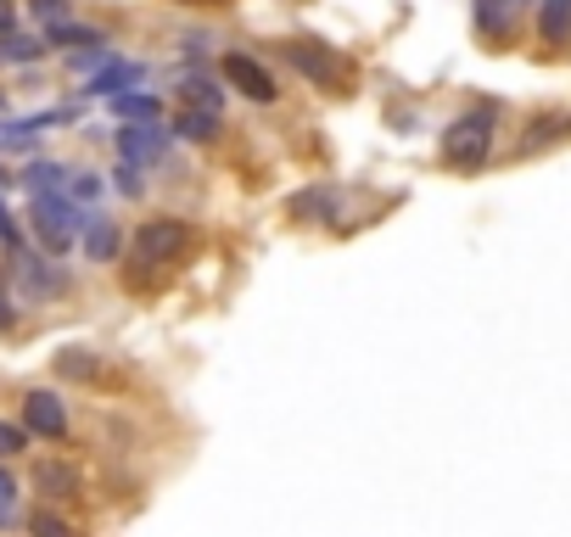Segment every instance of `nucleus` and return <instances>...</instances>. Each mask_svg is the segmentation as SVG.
<instances>
[{"instance_id":"393cba45","label":"nucleus","mask_w":571,"mask_h":537,"mask_svg":"<svg viewBox=\"0 0 571 537\" xmlns=\"http://www.w3.org/2000/svg\"><path fill=\"white\" fill-rule=\"evenodd\" d=\"M28 12H34L45 28H62V23H68V0H28Z\"/></svg>"},{"instance_id":"2eb2a0df","label":"nucleus","mask_w":571,"mask_h":537,"mask_svg":"<svg viewBox=\"0 0 571 537\" xmlns=\"http://www.w3.org/2000/svg\"><path fill=\"white\" fill-rule=\"evenodd\" d=\"M68 168L62 163H28L23 168V185H28V197H39V190H68Z\"/></svg>"},{"instance_id":"f8f14e48","label":"nucleus","mask_w":571,"mask_h":537,"mask_svg":"<svg viewBox=\"0 0 571 537\" xmlns=\"http://www.w3.org/2000/svg\"><path fill=\"white\" fill-rule=\"evenodd\" d=\"M538 39L549 51H571V0H538V17H533Z\"/></svg>"},{"instance_id":"6ab92c4d","label":"nucleus","mask_w":571,"mask_h":537,"mask_svg":"<svg viewBox=\"0 0 571 537\" xmlns=\"http://www.w3.org/2000/svg\"><path fill=\"white\" fill-rule=\"evenodd\" d=\"M179 102L197 107V113H224V90H213V84H202V79H185V84H179Z\"/></svg>"},{"instance_id":"bb28decb","label":"nucleus","mask_w":571,"mask_h":537,"mask_svg":"<svg viewBox=\"0 0 571 537\" xmlns=\"http://www.w3.org/2000/svg\"><path fill=\"white\" fill-rule=\"evenodd\" d=\"M68 197L73 202H95V197H102V179H95V174H73L68 179Z\"/></svg>"},{"instance_id":"9d476101","label":"nucleus","mask_w":571,"mask_h":537,"mask_svg":"<svg viewBox=\"0 0 571 537\" xmlns=\"http://www.w3.org/2000/svg\"><path fill=\"white\" fill-rule=\"evenodd\" d=\"M79 241H84V258H90V264H113V258L124 253V230H118L107 213H90Z\"/></svg>"},{"instance_id":"6e6552de","label":"nucleus","mask_w":571,"mask_h":537,"mask_svg":"<svg viewBox=\"0 0 571 537\" xmlns=\"http://www.w3.org/2000/svg\"><path fill=\"white\" fill-rule=\"evenodd\" d=\"M163 152H168V135H163L158 124H124V129H118V157H124V163L152 168V163H163Z\"/></svg>"},{"instance_id":"7ed1b4c3","label":"nucleus","mask_w":571,"mask_h":537,"mask_svg":"<svg viewBox=\"0 0 571 537\" xmlns=\"http://www.w3.org/2000/svg\"><path fill=\"white\" fill-rule=\"evenodd\" d=\"M493 107H465L459 118L443 124V140H438V157L459 174H476L488 157H493Z\"/></svg>"},{"instance_id":"aec40b11","label":"nucleus","mask_w":571,"mask_h":537,"mask_svg":"<svg viewBox=\"0 0 571 537\" xmlns=\"http://www.w3.org/2000/svg\"><path fill=\"white\" fill-rule=\"evenodd\" d=\"M34 57H45V39H34V34H0V62H34Z\"/></svg>"},{"instance_id":"412c9836","label":"nucleus","mask_w":571,"mask_h":537,"mask_svg":"<svg viewBox=\"0 0 571 537\" xmlns=\"http://www.w3.org/2000/svg\"><path fill=\"white\" fill-rule=\"evenodd\" d=\"M113 113L124 118V124H158V95H118V102H113Z\"/></svg>"},{"instance_id":"cd10ccee","label":"nucleus","mask_w":571,"mask_h":537,"mask_svg":"<svg viewBox=\"0 0 571 537\" xmlns=\"http://www.w3.org/2000/svg\"><path fill=\"white\" fill-rule=\"evenodd\" d=\"M113 179H118L124 197H140V168H135V163H118V174H113Z\"/></svg>"},{"instance_id":"0eeeda50","label":"nucleus","mask_w":571,"mask_h":537,"mask_svg":"<svg viewBox=\"0 0 571 537\" xmlns=\"http://www.w3.org/2000/svg\"><path fill=\"white\" fill-rule=\"evenodd\" d=\"M12 280L28 291V297H39V303L62 297V291L73 285V280H68V269H57L51 258H34L28 247H12Z\"/></svg>"},{"instance_id":"f257e3e1","label":"nucleus","mask_w":571,"mask_h":537,"mask_svg":"<svg viewBox=\"0 0 571 537\" xmlns=\"http://www.w3.org/2000/svg\"><path fill=\"white\" fill-rule=\"evenodd\" d=\"M190 253H197V224L174 219V213H152L129 235V264L135 269H179Z\"/></svg>"},{"instance_id":"4be33fe9","label":"nucleus","mask_w":571,"mask_h":537,"mask_svg":"<svg viewBox=\"0 0 571 537\" xmlns=\"http://www.w3.org/2000/svg\"><path fill=\"white\" fill-rule=\"evenodd\" d=\"M560 129H571V118H538V124H527V140H521V152H533V145L560 140Z\"/></svg>"},{"instance_id":"1a4fd4ad","label":"nucleus","mask_w":571,"mask_h":537,"mask_svg":"<svg viewBox=\"0 0 571 537\" xmlns=\"http://www.w3.org/2000/svg\"><path fill=\"white\" fill-rule=\"evenodd\" d=\"M34 493H45L51 504L84 499V470H79L73 459H39V465H34Z\"/></svg>"},{"instance_id":"2f4dec72","label":"nucleus","mask_w":571,"mask_h":537,"mask_svg":"<svg viewBox=\"0 0 571 537\" xmlns=\"http://www.w3.org/2000/svg\"><path fill=\"white\" fill-rule=\"evenodd\" d=\"M0 493H18V481H12V470L0 465Z\"/></svg>"},{"instance_id":"f03ea898","label":"nucleus","mask_w":571,"mask_h":537,"mask_svg":"<svg viewBox=\"0 0 571 537\" xmlns=\"http://www.w3.org/2000/svg\"><path fill=\"white\" fill-rule=\"evenodd\" d=\"M280 57L292 73H303L314 90L325 95H353L359 90V68L348 51H337V45H325V39H280Z\"/></svg>"},{"instance_id":"b1692460","label":"nucleus","mask_w":571,"mask_h":537,"mask_svg":"<svg viewBox=\"0 0 571 537\" xmlns=\"http://www.w3.org/2000/svg\"><path fill=\"white\" fill-rule=\"evenodd\" d=\"M45 45H102V34L79 28V23H62V28H45Z\"/></svg>"},{"instance_id":"423d86ee","label":"nucleus","mask_w":571,"mask_h":537,"mask_svg":"<svg viewBox=\"0 0 571 537\" xmlns=\"http://www.w3.org/2000/svg\"><path fill=\"white\" fill-rule=\"evenodd\" d=\"M23 425H28V436H39V443H62V436H68L62 393H51V386H28V393H23Z\"/></svg>"},{"instance_id":"a878e982","label":"nucleus","mask_w":571,"mask_h":537,"mask_svg":"<svg viewBox=\"0 0 571 537\" xmlns=\"http://www.w3.org/2000/svg\"><path fill=\"white\" fill-rule=\"evenodd\" d=\"M18 325V303H12V269H0V330Z\"/></svg>"},{"instance_id":"5701e85b","label":"nucleus","mask_w":571,"mask_h":537,"mask_svg":"<svg viewBox=\"0 0 571 537\" xmlns=\"http://www.w3.org/2000/svg\"><path fill=\"white\" fill-rule=\"evenodd\" d=\"M28 443H34V436H28V425H18V420H0V459H18Z\"/></svg>"},{"instance_id":"a211bd4d","label":"nucleus","mask_w":571,"mask_h":537,"mask_svg":"<svg viewBox=\"0 0 571 537\" xmlns=\"http://www.w3.org/2000/svg\"><path fill=\"white\" fill-rule=\"evenodd\" d=\"M57 370H62V375H73V381H90V386L107 375V370H102V359H95V353H79V348L57 353Z\"/></svg>"},{"instance_id":"9b49d317","label":"nucleus","mask_w":571,"mask_h":537,"mask_svg":"<svg viewBox=\"0 0 571 537\" xmlns=\"http://www.w3.org/2000/svg\"><path fill=\"white\" fill-rule=\"evenodd\" d=\"M337 208H342V190L337 185H314V190H298L292 197V219H308V224H337Z\"/></svg>"},{"instance_id":"39448f33","label":"nucleus","mask_w":571,"mask_h":537,"mask_svg":"<svg viewBox=\"0 0 571 537\" xmlns=\"http://www.w3.org/2000/svg\"><path fill=\"white\" fill-rule=\"evenodd\" d=\"M219 73H224V84L235 90V95H247V102H280V84H275V73L258 62V57H247V51H224L219 57Z\"/></svg>"},{"instance_id":"20e7f679","label":"nucleus","mask_w":571,"mask_h":537,"mask_svg":"<svg viewBox=\"0 0 571 537\" xmlns=\"http://www.w3.org/2000/svg\"><path fill=\"white\" fill-rule=\"evenodd\" d=\"M28 224H34L45 253H68L84 235V213L68 190H39V197H28Z\"/></svg>"},{"instance_id":"ddd939ff","label":"nucleus","mask_w":571,"mask_h":537,"mask_svg":"<svg viewBox=\"0 0 571 537\" xmlns=\"http://www.w3.org/2000/svg\"><path fill=\"white\" fill-rule=\"evenodd\" d=\"M521 12H527V0H482V7H476V23H482L488 39H510Z\"/></svg>"},{"instance_id":"dca6fc26","label":"nucleus","mask_w":571,"mask_h":537,"mask_svg":"<svg viewBox=\"0 0 571 537\" xmlns=\"http://www.w3.org/2000/svg\"><path fill=\"white\" fill-rule=\"evenodd\" d=\"M219 124H224V113H197V107H185V113L174 118V135H185V140H213Z\"/></svg>"},{"instance_id":"f3484780","label":"nucleus","mask_w":571,"mask_h":537,"mask_svg":"<svg viewBox=\"0 0 571 537\" xmlns=\"http://www.w3.org/2000/svg\"><path fill=\"white\" fill-rule=\"evenodd\" d=\"M28 537H84V532H79L62 510L45 504V510H34V515H28Z\"/></svg>"},{"instance_id":"7c9ffc66","label":"nucleus","mask_w":571,"mask_h":537,"mask_svg":"<svg viewBox=\"0 0 571 537\" xmlns=\"http://www.w3.org/2000/svg\"><path fill=\"white\" fill-rule=\"evenodd\" d=\"M0 34H12V0H0Z\"/></svg>"},{"instance_id":"c85d7f7f","label":"nucleus","mask_w":571,"mask_h":537,"mask_svg":"<svg viewBox=\"0 0 571 537\" xmlns=\"http://www.w3.org/2000/svg\"><path fill=\"white\" fill-rule=\"evenodd\" d=\"M18 493H0V532H7V526H18Z\"/></svg>"},{"instance_id":"4468645a","label":"nucleus","mask_w":571,"mask_h":537,"mask_svg":"<svg viewBox=\"0 0 571 537\" xmlns=\"http://www.w3.org/2000/svg\"><path fill=\"white\" fill-rule=\"evenodd\" d=\"M129 84H140V68H135V62H107L84 90H90V95H107V102H118V95H129Z\"/></svg>"},{"instance_id":"c756f323","label":"nucleus","mask_w":571,"mask_h":537,"mask_svg":"<svg viewBox=\"0 0 571 537\" xmlns=\"http://www.w3.org/2000/svg\"><path fill=\"white\" fill-rule=\"evenodd\" d=\"M174 7H190V12H224L235 0H174Z\"/></svg>"}]
</instances>
